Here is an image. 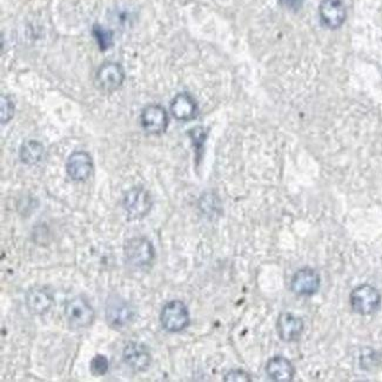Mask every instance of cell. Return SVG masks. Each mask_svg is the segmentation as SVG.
<instances>
[{
  "instance_id": "obj_11",
  "label": "cell",
  "mask_w": 382,
  "mask_h": 382,
  "mask_svg": "<svg viewBox=\"0 0 382 382\" xmlns=\"http://www.w3.org/2000/svg\"><path fill=\"white\" fill-rule=\"evenodd\" d=\"M319 16L325 26L335 30L344 24L347 11L341 0H323L320 3Z\"/></svg>"
},
{
  "instance_id": "obj_4",
  "label": "cell",
  "mask_w": 382,
  "mask_h": 382,
  "mask_svg": "<svg viewBox=\"0 0 382 382\" xmlns=\"http://www.w3.org/2000/svg\"><path fill=\"white\" fill-rule=\"evenodd\" d=\"M64 316L71 328H86L93 323L94 309L83 296H74L64 305Z\"/></svg>"
},
{
  "instance_id": "obj_8",
  "label": "cell",
  "mask_w": 382,
  "mask_h": 382,
  "mask_svg": "<svg viewBox=\"0 0 382 382\" xmlns=\"http://www.w3.org/2000/svg\"><path fill=\"white\" fill-rule=\"evenodd\" d=\"M122 359L126 365L134 372H145L152 364V355L149 348L141 342L131 341L122 352Z\"/></svg>"
},
{
  "instance_id": "obj_1",
  "label": "cell",
  "mask_w": 382,
  "mask_h": 382,
  "mask_svg": "<svg viewBox=\"0 0 382 382\" xmlns=\"http://www.w3.org/2000/svg\"><path fill=\"white\" fill-rule=\"evenodd\" d=\"M137 312L134 306L122 296H108L105 306V319L108 326L113 330H122L129 326L136 319Z\"/></svg>"
},
{
  "instance_id": "obj_7",
  "label": "cell",
  "mask_w": 382,
  "mask_h": 382,
  "mask_svg": "<svg viewBox=\"0 0 382 382\" xmlns=\"http://www.w3.org/2000/svg\"><path fill=\"white\" fill-rule=\"evenodd\" d=\"M125 80V71L120 64L105 63L99 67L96 76V85L104 92H113L122 86Z\"/></svg>"
},
{
  "instance_id": "obj_15",
  "label": "cell",
  "mask_w": 382,
  "mask_h": 382,
  "mask_svg": "<svg viewBox=\"0 0 382 382\" xmlns=\"http://www.w3.org/2000/svg\"><path fill=\"white\" fill-rule=\"evenodd\" d=\"M268 378L277 382H289L293 380L296 369L292 362L284 357H274L270 359L266 365Z\"/></svg>"
},
{
  "instance_id": "obj_19",
  "label": "cell",
  "mask_w": 382,
  "mask_h": 382,
  "mask_svg": "<svg viewBox=\"0 0 382 382\" xmlns=\"http://www.w3.org/2000/svg\"><path fill=\"white\" fill-rule=\"evenodd\" d=\"M93 35L97 39L98 45L103 51L108 50L113 42V35L108 30H105L100 25H94Z\"/></svg>"
},
{
  "instance_id": "obj_5",
  "label": "cell",
  "mask_w": 382,
  "mask_h": 382,
  "mask_svg": "<svg viewBox=\"0 0 382 382\" xmlns=\"http://www.w3.org/2000/svg\"><path fill=\"white\" fill-rule=\"evenodd\" d=\"M150 192L144 187H133L126 192L122 199V207L129 220L143 219L152 209Z\"/></svg>"
},
{
  "instance_id": "obj_13",
  "label": "cell",
  "mask_w": 382,
  "mask_h": 382,
  "mask_svg": "<svg viewBox=\"0 0 382 382\" xmlns=\"http://www.w3.org/2000/svg\"><path fill=\"white\" fill-rule=\"evenodd\" d=\"M303 321L299 316H294L292 313H282L279 316L277 323L278 335L285 342H292L301 337L303 334Z\"/></svg>"
},
{
  "instance_id": "obj_2",
  "label": "cell",
  "mask_w": 382,
  "mask_h": 382,
  "mask_svg": "<svg viewBox=\"0 0 382 382\" xmlns=\"http://www.w3.org/2000/svg\"><path fill=\"white\" fill-rule=\"evenodd\" d=\"M127 262L136 268L150 267L156 259V250L150 240L143 236L127 240L124 246Z\"/></svg>"
},
{
  "instance_id": "obj_10",
  "label": "cell",
  "mask_w": 382,
  "mask_h": 382,
  "mask_svg": "<svg viewBox=\"0 0 382 382\" xmlns=\"http://www.w3.org/2000/svg\"><path fill=\"white\" fill-rule=\"evenodd\" d=\"M319 289L320 275L313 268H301L291 280V289L296 296H314Z\"/></svg>"
},
{
  "instance_id": "obj_20",
  "label": "cell",
  "mask_w": 382,
  "mask_h": 382,
  "mask_svg": "<svg viewBox=\"0 0 382 382\" xmlns=\"http://www.w3.org/2000/svg\"><path fill=\"white\" fill-rule=\"evenodd\" d=\"M14 105L10 98L1 96V122L6 124L13 118Z\"/></svg>"
},
{
  "instance_id": "obj_12",
  "label": "cell",
  "mask_w": 382,
  "mask_h": 382,
  "mask_svg": "<svg viewBox=\"0 0 382 382\" xmlns=\"http://www.w3.org/2000/svg\"><path fill=\"white\" fill-rule=\"evenodd\" d=\"M93 170V161L88 153L76 151L72 153L66 163V172L74 181H85L91 177Z\"/></svg>"
},
{
  "instance_id": "obj_17",
  "label": "cell",
  "mask_w": 382,
  "mask_h": 382,
  "mask_svg": "<svg viewBox=\"0 0 382 382\" xmlns=\"http://www.w3.org/2000/svg\"><path fill=\"white\" fill-rule=\"evenodd\" d=\"M44 152H45V149L42 143H39L37 140H28L21 145L19 156H21V163L26 165H35L42 159Z\"/></svg>"
},
{
  "instance_id": "obj_18",
  "label": "cell",
  "mask_w": 382,
  "mask_h": 382,
  "mask_svg": "<svg viewBox=\"0 0 382 382\" xmlns=\"http://www.w3.org/2000/svg\"><path fill=\"white\" fill-rule=\"evenodd\" d=\"M110 369V361L105 355L97 354L90 362V371L94 376H104Z\"/></svg>"
},
{
  "instance_id": "obj_9",
  "label": "cell",
  "mask_w": 382,
  "mask_h": 382,
  "mask_svg": "<svg viewBox=\"0 0 382 382\" xmlns=\"http://www.w3.org/2000/svg\"><path fill=\"white\" fill-rule=\"evenodd\" d=\"M140 122L147 133L154 136L163 134L168 125L166 110L160 105H149L141 112Z\"/></svg>"
},
{
  "instance_id": "obj_3",
  "label": "cell",
  "mask_w": 382,
  "mask_h": 382,
  "mask_svg": "<svg viewBox=\"0 0 382 382\" xmlns=\"http://www.w3.org/2000/svg\"><path fill=\"white\" fill-rule=\"evenodd\" d=\"M190 312L183 301L172 300L163 306L160 313V323L170 333H179L190 326Z\"/></svg>"
},
{
  "instance_id": "obj_14",
  "label": "cell",
  "mask_w": 382,
  "mask_h": 382,
  "mask_svg": "<svg viewBox=\"0 0 382 382\" xmlns=\"http://www.w3.org/2000/svg\"><path fill=\"white\" fill-rule=\"evenodd\" d=\"M170 113L180 122H190L198 115V105L188 93H179L170 103Z\"/></svg>"
},
{
  "instance_id": "obj_6",
  "label": "cell",
  "mask_w": 382,
  "mask_h": 382,
  "mask_svg": "<svg viewBox=\"0 0 382 382\" xmlns=\"http://www.w3.org/2000/svg\"><path fill=\"white\" fill-rule=\"evenodd\" d=\"M381 296L378 289L364 284L353 289L351 294L352 309L360 316H369L379 309Z\"/></svg>"
},
{
  "instance_id": "obj_21",
  "label": "cell",
  "mask_w": 382,
  "mask_h": 382,
  "mask_svg": "<svg viewBox=\"0 0 382 382\" xmlns=\"http://www.w3.org/2000/svg\"><path fill=\"white\" fill-rule=\"evenodd\" d=\"M225 381L234 382V381H250V374H247L245 371H241V369H232L227 373L225 378H224Z\"/></svg>"
},
{
  "instance_id": "obj_16",
  "label": "cell",
  "mask_w": 382,
  "mask_h": 382,
  "mask_svg": "<svg viewBox=\"0 0 382 382\" xmlns=\"http://www.w3.org/2000/svg\"><path fill=\"white\" fill-rule=\"evenodd\" d=\"M25 303L32 314L42 316V314L49 312L50 308L52 307L53 296L49 292H46L45 289L35 287L26 293Z\"/></svg>"
},
{
  "instance_id": "obj_22",
  "label": "cell",
  "mask_w": 382,
  "mask_h": 382,
  "mask_svg": "<svg viewBox=\"0 0 382 382\" xmlns=\"http://www.w3.org/2000/svg\"><path fill=\"white\" fill-rule=\"evenodd\" d=\"M280 1H282L284 6L293 11L299 10L303 4V0H280Z\"/></svg>"
}]
</instances>
